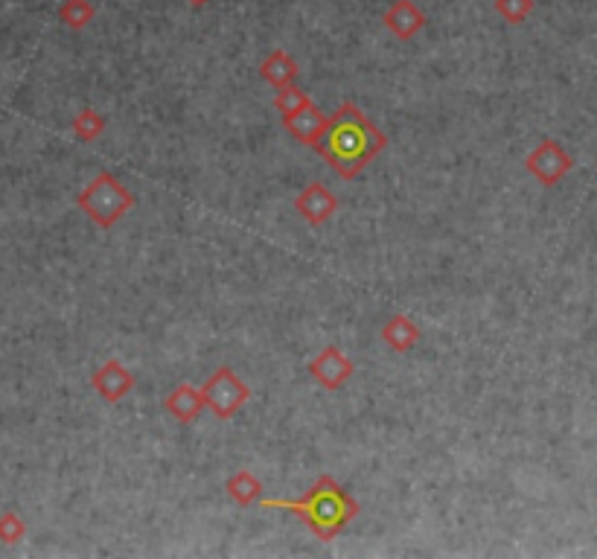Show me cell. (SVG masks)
Listing matches in <instances>:
<instances>
[{
    "mask_svg": "<svg viewBox=\"0 0 597 559\" xmlns=\"http://www.w3.org/2000/svg\"><path fill=\"white\" fill-rule=\"evenodd\" d=\"M382 341L394 350V353H408L417 341H420V329L408 318V315H394L385 327H382Z\"/></svg>",
    "mask_w": 597,
    "mask_h": 559,
    "instance_id": "13",
    "label": "cell"
},
{
    "mask_svg": "<svg viewBox=\"0 0 597 559\" xmlns=\"http://www.w3.org/2000/svg\"><path fill=\"white\" fill-rule=\"evenodd\" d=\"M225 490H228V495H231L236 504H242V507H251L254 501H260V498H263V481H260L254 472H248V469H239L236 475H231V478H228Z\"/></svg>",
    "mask_w": 597,
    "mask_h": 559,
    "instance_id": "14",
    "label": "cell"
},
{
    "mask_svg": "<svg viewBox=\"0 0 597 559\" xmlns=\"http://www.w3.org/2000/svg\"><path fill=\"white\" fill-rule=\"evenodd\" d=\"M79 207L100 225V228H114L129 210L134 207V196L123 187V181H117L114 175L102 172L97 175L88 190L79 196Z\"/></svg>",
    "mask_w": 597,
    "mask_h": 559,
    "instance_id": "3",
    "label": "cell"
},
{
    "mask_svg": "<svg viewBox=\"0 0 597 559\" xmlns=\"http://www.w3.org/2000/svg\"><path fill=\"white\" fill-rule=\"evenodd\" d=\"M312 99L306 97L303 91H300L298 85H289V88H280L277 91V97H274V108L280 111V117L283 120H289V117H295L300 108H306Z\"/></svg>",
    "mask_w": 597,
    "mask_h": 559,
    "instance_id": "15",
    "label": "cell"
},
{
    "mask_svg": "<svg viewBox=\"0 0 597 559\" xmlns=\"http://www.w3.org/2000/svg\"><path fill=\"white\" fill-rule=\"evenodd\" d=\"M525 166H528V172H531L542 187H554V184H560L565 175L574 169V161H571V155L563 149V143L542 140L531 155H528Z\"/></svg>",
    "mask_w": 597,
    "mask_h": 559,
    "instance_id": "5",
    "label": "cell"
},
{
    "mask_svg": "<svg viewBox=\"0 0 597 559\" xmlns=\"http://www.w3.org/2000/svg\"><path fill=\"white\" fill-rule=\"evenodd\" d=\"M385 143H388V137L376 129V123L367 120L365 114L359 111V105L347 99V102L338 105V111L332 114L330 129L312 149L344 181H353L385 149Z\"/></svg>",
    "mask_w": 597,
    "mask_h": 559,
    "instance_id": "1",
    "label": "cell"
},
{
    "mask_svg": "<svg viewBox=\"0 0 597 559\" xmlns=\"http://www.w3.org/2000/svg\"><path fill=\"white\" fill-rule=\"evenodd\" d=\"M388 33L397 35L399 41H411L414 35L426 27V12L414 3V0H394L385 15H382Z\"/></svg>",
    "mask_w": 597,
    "mask_h": 559,
    "instance_id": "8",
    "label": "cell"
},
{
    "mask_svg": "<svg viewBox=\"0 0 597 559\" xmlns=\"http://www.w3.org/2000/svg\"><path fill=\"white\" fill-rule=\"evenodd\" d=\"M260 504L268 510H289L295 513L303 525L309 527L318 539L330 542L344 527L359 516V501L335 484V478L321 475L315 487L303 495L300 501L289 498H260Z\"/></svg>",
    "mask_w": 597,
    "mask_h": 559,
    "instance_id": "2",
    "label": "cell"
},
{
    "mask_svg": "<svg viewBox=\"0 0 597 559\" xmlns=\"http://www.w3.org/2000/svg\"><path fill=\"white\" fill-rule=\"evenodd\" d=\"M94 18V6L88 0H65L62 6V21L73 30H82Z\"/></svg>",
    "mask_w": 597,
    "mask_h": 559,
    "instance_id": "16",
    "label": "cell"
},
{
    "mask_svg": "<svg viewBox=\"0 0 597 559\" xmlns=\"http://www.w3.org/2000/svg\"><path fill=\"white\" fill-rule=\"evenodd\" d=\"M204 408H207L204 391L193 388V385H178L172 394L166 396V411H169L178 423H196Z\"/></svg>",
    "mask_w": 597,
    "mask_h": 559,
    "instance_id": "11",
    "label": "cell"
},
{
    "mask_svg": "<svg viewBox=\"0 0 597 559\" xmlns=\"http://www.w3.org/2000/svg\"><path fill=\"white\" fill-rule=\"evenodd\" d=\"M295 207H298L300 219H306L312 228H318V225L330 222L332 216H335V210H338V198L332 196L324 184L312 181V184H309V187H306V190L298 196Z\"/></svg>",
    "mask_w": 597,
    "mask_h": 559,
    "instance_id": "7",
    "label": "cell"
},
{
    "mask_svg": "<svg viewBox=\"0 0 597 559\" xmlns=\"http://www.w3.org/2000/svg\"><path fill=\"white\" fill-rule=\"evenodd\" d=\"M330 120L332 117H327L315 102H309L306 108H300L295 117L283 120V126L289 129V134H292L295 140L306 143V146H315V143L327 134V129H330Z\"/></svg>",
    "mask_w": 597,
    "mask_h": 559,
    "instance_id": "9",
    "label": "cell"
},
{
    "mask_svg": "<svg viewBox=\"0 0 597 559\" xmlns=\"http://www.w3.org/2000/svg\"><path fill=\"white\" fill-rule=\"evenodd\" d=\"M94 388H97L108 402H120L123 396L132 394V388H134L132 370H129V367H123L117 359H111V362H105L100 370H97V376H94Z\"/></svg>",
    "mask_w": 597,
    "mask_h": 559,
    "instance_id": "10",
    "label": "cell"
},
{
    "mask_svg": "<svg viewBox=\"0 0 597 559\" xmlns=\"http://www.w3.org/2000/svg\"><path fill=\"white\" fill-rule=\"evenodd\" d=\"M204 399H207V408L219 417V420H231L236 417L245 402L251 399L248 385L233 373L231 367H219L207 382H204Z\"/></svg>",
    "mask_w": 597,
    "mask_h": 559,
    "instance_id": "4",
    "label": "cell"
},
{
    "mask_svg": "<svg viewBox=\"0 0 597 559\" xmlns=\"http://www.w3.org/2000/svg\"><path fill=\"white\" fill-rule=\"evenodd\" d=\"M298 73H300L298 62H295L286 50H271V53L266 56V62L260 65V76L266 79L274 91L295 85Z\"/></svg>",
    "mask_w": 597,
    "mask_h": 559,
    "instance_id": "12",
    "label": "cell"
},
{
    "mask_svg": "<svg viewBox=\"0 0 597 559\" xmlns=\"http://www.w3.org/2000/svg\"><path fill=\"white\" fill-rule=\"evenodd\" d=\"M102 129H105V120H102L97 111H82V114H79V120H76V132L82 134L85 140L100 137Z\"/></svg>",
    "mask_w": 597,
    "mask_h": 559,
    "instance_id": "18",
    "label": "cell"
},
{
    "mask_svg": "<svg viewBox=\"0 0 597 559\" xmlns=\"http://www.w3.org/2000/svg\"><path fill=\"white\" fill-rule=\"evenodd\" d=\"M309 373L315 376V382L324 391H338L347 385V379L353 376V362L338 350V347H324L312 362H309Z\"/></svg>",
    "mask_w": 597,
    "mask_h": 559,
    "instance_id": "6",
    "label": "cell"
},
{
    "mask_svg": "<svg viewBox=\"0 0 597 559\" xmlns=\"http://www.w3.org/2000/svg\"><path fill=\"white\" fill-rule=\"evenodd\" d=\"M493 6L507 24H525L533 12V0H496Z\"/></svg>",
    "mask_w": 597,
    "mask_h": 559,
    "instance_id": "17",
    "label": "cell"
},
{
    "mask_svg": "<svg viewBox=\"0 0 597 559\" xmlns=\"http://www.w3.org/2000/svg\"><path fill=\"white\" fill-rule=\"evenodd\" d=\"M187 3H190V6H193V9H201V6H207V3H210V0H187Z\"/></svg>",
    "mask_w": 597,
    "mask_h": 559,
    "instance_id": "19",
    "label": "cell"
}]
</instances>
